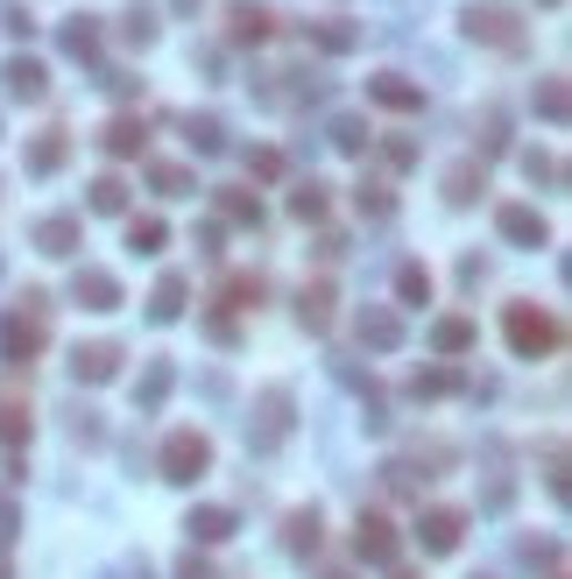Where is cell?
Listing matches in <instances>:
<instances>
[{"label": "cell", "mask_w": 572, "mask_h": 579, "mask_svg": "<svg viewBox=\"0 0 572 579\" xmlns=\"http://www.w3.org/2000/svg\"><path fill=\"white\" fill-rule=\"evenodd\" d=\"M502 333H509V346H517L523 360H544L551 346L565 339V325L544 312V304H509V318H502Z\"/></svg>", "instance_id": "1"}, {"label": "cell", "mask_w": 572, "mask_h": 579, "mask_svg": "<svg viewBox=\"0 0 572 579\" xmlns=\"http://www.w3.org/2000/svg\"><path fill=\"white\" fill-rule=\"evenodd\" d=\"M460 29L473 35V43H494V50H523V14L502 8V0H488V8H467Z\"/></svg>", "instance_id": "2"}, {"label": "cell", "mask_w": 572, "mask_h": 579, "mask_svg": "<svg viewBox=\"0 0 572 579\" xmlns=\"http://www.w3.org/2000/svg\"><path fill=\"white\" fill-rule=\"evenodd\" d=\"M205 467H213V446H205L198 431H170V446H163V480H198Z\"/></svg>", "instance_id": "3"}, {"label": "cell", "mask_w": 572, "mask_h": 579, "mask_svg": "<svg viewBox=\"0 0 572 579\" xmlns=\"http://www.w3.org/2000/svg\"><path fill=\"white\" fill-rule=\"evenodd\" d=\"M354 333H360V346H375V354H396V346H404V318H396L389 304H360Z\"/></svg>", "instance_id": "4"}, {"label": "cell", "mask_w": 572, "mask_h": 579, "mask_svg": "<svg viewBox=\"0 0 572 579\" xmlns=\"http://www.w3.org/2000/svg\"><path fill=\"white\" fill-rule=\"evenodd\" d=\"M494 226H502L509 247H544L551 241V226H544L538 205H502V212H494Z\"/></svg>", "instance_id": "5"}, {"label": "cell", "mask_w": 572, "mask_h": 579, "mask_svg": "<svg viewBox=\"0 0 572 579\" xmlns=\"http://www.w3.org/2000/svg\"><path fill=\"white\" fill-rule=\"evenodd\" d=\"M226 35H234V43H269L276 14L262 8V0H226Z\"/></svg>", "instance_id": "6"}, {"label": "cell", "mask_w": 572, "mask_h": 579, "mask_svg": "<svg viewBox=\"0 0 572 579\" xmlns=\"http://www.w3.org/2000/svg\"><path fill=\"white\" fill-rule=\"evenodd\" d=\"M368 100L389 106V113H417V106H425V85H410L404 71H375V79H368Z\"/></svg>", "instance_id": "7"}, {"label": "cell", "mask_w": 572, "mask_h": 579, "mask_svg": "<svg viewBox=\"0 0 572 579\" xmlns=\"http://www.w3.org/2000/svg\"><path fill=\"white\" fill-rule=\"evenodd\" d=\"M0 92H8V100H43L50 71L35 64V57H8V64H0Z\"/></svg>", "instance_id": "8"}, {"label": "cell", "mask_w": 572, "mask_h": 579, "mask_svg": "<svg viewBox=\"0 0 572 579\" xmlns=\"http://www.w3.org/2000/svg\"><path fill=\"white\" fill-rule=\"evenodd\" d=\"M79 241H85V226L71 220V212H50V220H35V247H43V255H57V262L79 255Z\"/></svg>", "instance_id": "9"}, {"label": "cell", "mask_w": 572, "mask_h": 579, "mask_svg": "<svg viewBox=\"0 0 572 579\" xmlns=\"http://www.w3.org/2000/svg\"><path fill=\"white\" fill-rule=\"evenodd\" d=\"M71 297H79L85 312H121V283H113L106 268H79V276H71Z\"/></svg>", "instance_id": "10"}, {"label": "cell", "mask_w": 572, "mask_h": 579, "mask_svg": "<svg viewBox=\"0 0 572 579\" xmlns=\"http://www.w3.org/2000/svg\"><path fill=\"white\" fill-rule=\"evenodd\" d=\"M283 431H290V389L276 382V389H262V424L247 438H255V446H283Z\"/></svg>", "instance_id": "11"}, {"label": "cell", "mask_w": 572, "mask_h": 579, "mask_svg": "<svg viewBox=\"0 0 572 579\" xmlns=\"http://www.w3.org/2000/svg\"><path fill=\"white\" fill-rule=\"evenodd\" d=\"M100 149H106V156H142V149H149V121H142V113H113L106 134H100Z\"/></svg>", "instance_id": "12"}, {"label": "cell", "mask_w": 572, "mask_h": 579, "mask_svg": "<svg viewBox=\"0 0 572 579\" xmlns=\"http://www.w3.org/2000/svg\"><path fill=\"white\" fill-rule=\"evenodd\" d=\"M57 43H64V57H79V64H92L106 43V29H100V14H71L64 29H57Z\"/></svg>", "instance_id": "13"}, {"label": "cell", "mask_w": 572, "mask_h": 579, "mask_svg": "<svg viewBox=\"0 0 572 579\" xmlns=\"http://www.w3.org/2000/svg\"><path fill=\"white\" fill-rule=\"evenodd\" d=\"M64 156H71V134L64 128H50V134H35V142H29V177H57V170H64Z\"/></svg>", "instance_id": "14"}, {"label": "cell", "mask_w": 572, "mask_h": 579, "mask_svg": "<svg viewBox=\"0 0 572 579\" xmlns=\"http://www.w3.org/2000/svg\"><path fill=\"white\" fill-rule=\"evenodd\" d=\"M71 375H79V382H113V375H121V346H106V339L79 346V354H71Z\"/></svg>", "instance_id": "15"}, {"label": "cell", "mask_w": 572, "mask_h": 579, "mask_svg": "<svg viewBox=\"0 0 572 579\" xmlns=\"http://www.w3.org/2000/svg\"><path fill=\"white\" fill-rule=\"evenodd\" d=\"M460 509H431L425 516V524H417V537H425V551H438V558H446V551H460Z\"/></svg>", "instance_id": "16"}, {"label": "cell", "mask_w": 572, "mask_h": 579, "mask_svg": "<svg viewBox=\"0 0 572 579\" xmlns=\"http://www.w3.org/2000/svg\"><path fill=\"white\" fill-rule=\"evenodd\" d=\"M354 551L368 558V566H389V558H396V530L381 524V516H360V530H354Z\"/></svg>", "instance_id": "17"}, {"label": "cell", "mask_w": 572, "mask_h": 579, "mask_svg": "<svg viewBox=\"0 0 572 579\" xmlns=\"http://www.w3.org/2000/svg\"><path fill=\"white\" fill-rule=\"evenodd\" d=\"M481 191H488V163H481V156H467V163L446 170V199H452V205H473Z\"/></svg>", "instance_id": "18"}, {"label": "cell", "mask_w": 572, "mask_h": 579, "mask_svg": "<svg viewBox=\"0 0 572 579\" xmlns=\"http://www.w3.org/2000/svg\"><path fill=\"white\" fill-rule=\"evenodd\" d=\"M184 142L198 149V156H219V149H226V121H219V113H191V121H184Z\"/></svg>", "instance_id": "19"}, {"label": "cell", "mask_w": 572, "mask_h": 579, "mask_svg": "<svg viewBox=\"0 0 572 579\" xmlns=\"http://www.w3.org/2000/svg\"><path fill=\"white\" fill-rule=\"evenodd\" d=\"M184 276H163L156 283V297H149V325H170V318H184Z\"/></svg>", "instance_id": "20"}, {"label": "cell", "mask_w": 572, "mask_h": 579, "mask_svg": "<svg viewBox=\"0 0 572 579\" xmlns=\"http://www.w3.org/2000/svg\"><path fill=\"white\" fill-rule=\"evenodd\" d=\"M304 35H311L318 50H333V57L360 43V29H354V22H339V14H326V22H304Z\"/></svg>", "instance_id": "21"}, {"label": "cell", "mask_w": 572, "mask_h": 579, "mask_svg": "<svg viewBox=\"0 0 572 579\" xmlns=\"http://www.w3.org/2000/svg\"><path fill=\"white\" fill-rule=\"evenodd\" d=\"M297 318L311 325V333H326V325H333V283H304V297H297Z\"/></svg>", "instance_id": "22"}, {"label": "cell", "mask_w": 572, "mask_h": 579, "mask_svg": "<svg viewBox=\"0 0 572 579\" xmlns=\"http://www.w3.org/2000/svg\"><path fill=\"white\" fill-rule=\"evenodd\" d=\"M163 241H170V226L156 212H135V220H127V247H135V255H163Z\"/></svg>", "instance_id": "23"}, {"label": "cell", "mask_w": 572, "mask_h": 579, "mask_svg": "<svg viewBox=\"0 0 572 579\" xmlns=\"http://www.w3.org/2000/svg\"><path fill=\"white\" fill-rule=\"evenodd\" d=\"M198 545H226L234 537V509H191V524H184Z\"/></svg>", "instance_id": "24"}, {"label": "cell", "mask_w": 572, "mask_h": 579, "mask_svg": "<svg viewBox=\"0 0 572 579\" xmlns=\"http://www.w3.org/2000/svg\"><path fill=\"white\" fill-rule=\"evenodd\" d=\"M354 205H360V220H389V212H396V191L381 184V177H360V184H354Z\"/></svg>", "instance_id": "25"}, {"label": "cell", "mask_w": 572, "mask_h": 579, "mask_svg": "<svg viewBox=\"0 0 572 579\" xmlns=\"http://www.w3.org/2000/svg\"><path fill=\"white\" fill-rule=\"evenodd\" d=\"M431 346H438V354H467V346H473V318H438L431 325Z\"/></svg>", "instance_id": "26"}, {"label": "cell", "mask_w": 572, "mask_h": 579, "mask_svg": "<svg viewBox=\"0 0 572 579\" xmlns=\"http://www.w3.org/2000/svg\"><path fill=\"white\" fill-rule=\"evenodd\" d=\"M149 184H156L163 199H191V191H198V177H191L184 163H149Z\"/></svg>", "instance_id": "27"}, {"label": "cell", "mask_w": 572, "mask_h": 579, "mask_svg": "<svg viewBox=\"0 0 572 579\" xmlns=\"http://www.w3.org/2000/svg\"><path fill=\"white\" fill-rule=\"evenodd\" d=\"M85 205H92V212H127V184L106 170V177H92V184H85Z\"/></svg>", "instance_id": "28"}, {"label": "cell", "mask_w": 572, "mask_h": 579, "mask_svg": "<svg viewBox=\"0 0 572 579\" xmlns=\"http://www.w3.org/2000/svg\"><path fill=\"white\" fill-rule=\"evenodd\" d=\"M530 106H538L551 128H565V79H538V92H530Z\"/></svg>", "instance_id": "29"}, {"label": "cell", "mask_w": 572, "mask_h": 579, "mask_svg": "<svg viewBox=\"0 0 572 579\" xmlns=\"http://www.w3.org/2000/svg\"><path fill=\"white\" fill-rule=\"evenodd\" d=\"M219 212L234 226H262V199H255V191H219Z\"/></svg>", "instance_id": "30"}, {"label": "cell", "mask_w": 572, "mask_h": 579, "mask_svg": "<svg viewBox=\"0 0 572 579\" xmlns=\"http://www.w3.org/2000/svg\"><path fill=\"white\" fill-rule=\"evenodd\" d=\"M290 212H297L304 226H311V220H326V184H318V177H311V184H297V191H290Z\"/></svg>", "instance_id": "31"}, {"label": "cell", "mask_w": 572, "mask_h": 579, "mask_svg": "<svg viewBox=\"0 0 572 579\" xmlns=\"http://www.w3.org/2000/svg\"><path fill=\"white\" fill-rule=\"evenodd\" d=\"M121 43L149 50V43H156V14H149V8H127V14H121Z\"/></svg>", "instance_id": "32"}, {"label": "cell", "mask_w": 572, "mask_h": 579, "mask_svg": "<svg viewBox=\"0 0 572 579\" xmlns=\"http://www.w3.org/2000/svg\"><path fill=\"white\" fill-rule=\"evenodd\" d=\"M368 142H375V134H368V121H354V113H339V121H333V149H347V156H360Z\"/></svg>", "instance_id": "33"}, {"label": "cell", "mask_w": 572, "mask_h": 579, "mask_svg": "<svg viewBox=\"0 0 572 579\" xmlns=\"http://www.w3.org/2000/svg\"><path fill=\"white\" fill-rule=\"evenodd\" d=\"M396 297H404V304H431V276L417 262H404V268H396Z\"/></svg>", "instance_id": "34"}, {"label": "cell", "mask_w": 572, "mask_h": 579, "mask_svg": "<svg viewBox=\"0 0 572 579\" xmlns=\"http://www.w3.org/2000/svg\"><path fill=\"white\" fill-rule=\"evenodd\" d=\"M523 177H530V184H565V163L544 156V149H523Z\"/></svg>", "instance_id": "35"}, {"label": "cell", "mask_w": 572, "mask_h": 579, "mask_svg": "<svg viewBox=\"0 0 572 579\" xmlns=\"http://www.w3.org/2000/svg\"><path fill=\"white\" fill-rule=\"evenodd\" d=\"M163 389H170V368L156 360V368H149V375L135 382V403H142V410H156V403H163Z\"/></svg>", "instance_id": "36"}, {"label": "cell", "mask_w": 572, "mask_h": 579, "mask_svg": "<svg viewBox=\"0 0 572 579\" xmlns=\"http://www.w3.org/2000/svg\"><path fill=\"white\" fill-rule=\"evenodd\" d=\"M290 551H318V509H297L290 516Z\"/></svg>", "instance_id": "37"}, {"label": "cell", "mask_w": 572, "mask_h": 579, "mask_svg": "<svg viewBox=\"0 0 572 579\" xmlns=\"http://www.w3.org/2000/svg\"><path fill=\"white\" fill-rule=\"evenodd\" d=\"M0 29H8V35H35V14H29V0H0Z\"/></svg>", "instance_id": "38"}, {"label": "cell", "mask_w": 572, "mask_h": 579, "mask_svg": "<svg viewBox=\"0 0 572 579\" xmlns=\"http://www.w3.org/2000/svg\"><path fill=\"white\" fill-rule=\"evenodd\" d=\"M226 304H234V312L262 304V276H226Z\"/></svg>", "instance_id": "39"}, {"label": "cell", "mask_w": 572, "mask_h": 579, "mask_svg": "<svg viewBox=\"0 0 572 579\" xmlns=\"http://www.w3.org/2000/svg\"><path fill=\"white\" fill-rule=\"evenodd\" d=\"M247 177H283V149H247Z\"/></svg>", "instance_id": "40"}, {"label": "cell", "mask_w": 572, "mask_h": 579, "mask_svg": "<svg viewBox=\"0 0 572 579\" xmlns=\"http://www.w3.org/2000/svg\"><path fill=\"white\" fill-rule=\"evenodd\" d=\"M381 156H389V170H410V163H417V142L396 134V142H381Z\"/></svg>", "instance_id": "41"}, {"label": "cell", "mask_w": 572, "mask_h": 579, "mask_svg": "<svg viewBox=\"0 0 572 579\" xmlns=\"http://www.w3.org/2000/svg\"><path fill=\"white\" fill-rule=\"evenodd\" d=\"M452 389V368H425L417 375V396H446Z\"/></svg>", "instance_id": "42"}, {"label": "cell", "mask_w": 572, "mask_h": 579, "mask_svg": "<svg viewBox=\"0 0 572 579\" xmlns=\"http://www.w3.org/2000/svg\"><path fill=\"white\" fill-rule=\"evenodd\" d=\"M106 92H113V100H135V92H142V79H127V71H106V79H100Z\"/></svg>", "instance_id": "43"}, {"label": "cell", "mask_w": 572, "mask_h": 579, "mask_svg": "<svg viewBox=\"0 0 572 579\" xmlns=\"http://www.w3.org/2000/svg\"><path fill=\"white\" fill-rule=\"evenodd\" d=\"M177 579H213V566H205V558H184V566H177Z\"/></svg>", "instance_id": "44"}, {"label": "cell", "mask_w": 572, "mask_h": 579, "mask_svg": "<svg viewBox=\"0 0 572 579\" xmlns=\"http://www.w3.org/2000/svg\"><path fill=\"white\" fill-rule=\"evenodd\" d=\"M8 537H14V501L0 495V545H8Z\"/></svg>", "instance_id": "45"}, {"label": "cell", "mask_w": 572, "mask_h": 579, "mask_svg": "<svg viewBox=\"0 0 572 579\" xmlns=\"http://www.w3.org/2000/svg\"><path fill=\"white\" fill-rule=\"evenodd\" d=\"M170 8H177V14H198V8H205V0H170Z\"/></svg>", "instance_id": "46"}, {"label": "cell", "mask_w": 572, "mask_h": 579, "mask_svg": "<svg viewBox=\"0 0 572 579\" xmlns=\"http://www.w3.org/2000/svg\"><path fill=\"white\" fill-rule=\"evenodd\" d=\"M544 8H559V0H544Z\"/></svg>", "instance_id": "47"}]
</instances>
